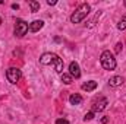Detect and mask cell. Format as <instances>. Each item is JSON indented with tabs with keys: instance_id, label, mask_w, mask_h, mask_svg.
<instances>
[{
	"instance_id": "1",
	"label": "cell",
	"mask_w": 126,
	"mask_h": 124,
	"mask_svg": "<svg viewBox=\"0 0 126 124\" xmlns=\"http://www.w3.org/2000/svg\"><path fill=\"white\" fill-rule=\"evenodd\" d=\"M90 12H91V6H90L88 3H82V4H79V6L75 9V12L72 13V16H70V22H72V24H79V22H82V21L88 16Z\"/></svg>"
},
{
	"instance_id": "2",
	"label": "cell",
	"mask_w": 126,
	"mask_h": 124,
	"mask_svg": "<svg viewBox=\"0 0 126 124\" xmlns=\"http://www.w3.org/2000/svg\"><path fill=\"white\" fill-rule=\"evenodd\" d=\"M100 62H101V66L106 70H114L116 69V64H117L114 56L110 51H103L101 56H100Z\"/></svg>"
},
{
	"instance_id": "3",
	"label": "cell",
	"mask_w": 126,
	"mask_h": 124,
	"mask_svg": "<svg viewBox=\"0 0 126 124\" xmlns=\"http://www.w3.org/2000/svg\"><path fill=\"white\" fill-rule=\"evenodd\" d=\"M6 77H7V80L10 83H18L21 80V77H22V72L18 67H10L6 72Z\"/></svg>"
},
{
	"instance_id": "4",
	"label": "cell",
	"mask_w": 126,
	"mask_h": 124,
	"mask_svg": "<svg viewBox=\"0 0 126 124\" xmlns=\"http://www.w3.org/2000/svg\"><path fill=\"white\" fill-rule=\"evenodd\" d=\"M30 29V26H28V24L25 22V21H22V19H16V22H15V35L18 37V38H22L27 32Z\"/></svg>"
},
{
	"instance_id": "5",
	"label": "cell",
	"mask_w": 126,
	"mask_h": 124,
	"mask_svg": "<svg viewBox=\"0 0 126 124\" xmlns=\"http://www.w3.org/2000/svg\"><path fill=\"white\" fill-rule=\"evenodd\" d=\"M106 107H107V99L104 98V96H100L98 99H95L94 102H93V105H91V111L93 112H101V111H104L106 110Z\"/></svg>"
},
{
	"instance_id": "6",
	"label": "cell",
	"mask_w": 126,
	"mask_h": 124,
	"mask_svg": "<svg viewBox=\"0 0 126 124\" xmlns=\"http://www.w3.org/2000/svg\"><path fill=\"white\" fill-rule=\"evenodd\" d=\"M57 59V54L54 53H44L40 59V63L44 64V66H48V64H54V60Z\"/></svg>"
},
{
	"instance_id": "7",
	"label": "cell",
	"mask_w": 126,
	"mask_h": 124,
	"mask_svg": "<svg viewBox=\"0 0 126 124\" xmlns=\"http://www.w3.org/2000/svg\"><path fill=\"white\" fill-rule=\"evenodd\" d=\"M69 74L75 79H79L81 77V69H79V64L76 62H72L69 64Z\"/></svg>"
},
{
	"instance_id": "8",
	"label": "cell",
	"mask_w": 126,
	"mask_h": 124,
	"mask_svg": "<svg viewBox=\"0 0 126 124\" xmlns=\"http://www.w3.org/2000/svg\"><path fill=\"white\" fill-rule=\"evenodd\" d=\"M43 26H44V22L40 21V19H37V21H34V22L30 24V31L31 32H38Z\"/></svg>"
},
{
	"instance_id": "9",
	"label": "cell",
	"mask_w": 126,
	"mask_h": 124,
	"mask_svg": "<svg viewBox=\"0 0 126 124\" xmlns=\"http://www.w3.org/2000/svg\"><path fill=\"white\" fill-rule=\"evenodd\" d=\"M123 77L122 76H113L110 80H109V85L110 86H113V88H117V86H120V85H123Z\"/></svg>"
},
{
	"instance_id": "10",
	"label": "cell",
	"mask_w": 126,
	"mask_h": 124,
	"mask_svg": "<svg viewBox=\"0 0 126 124\" xmlns=\"http://www.w3.org/2000/svg\"><path fill=\"white\" fill-rule=\"evenodd\" d=\"M69 102L72 105H79V104H82V96L79 93H73V95L69 96Z\"/></svg>"
},
{
	"instance_id": "11",
	"label": "cell",
	"mask_w": 126,
	"mask_h": 124,
	"mask_svg": "<svg viewBox=\"0 0 126 124\" xmlns=\"http://www.w3.org/2000/svg\"><path fill=\"white\" fill-rule=\"evenodd\" d=\"M82 89H84V91H87V92L94 91V89H97V82H95V80H90V82L84 83V85H82Z\"/></svg>"
},
{
	"instance_id": "12",
	"label": "cell",
	"mask_w": 126,
	"mask_h": 124,
	"mask_svg": "<svg viewBox=\"0 0 126 124\" xmlns=\"http://www.w3.org/2000/svg\"><path fill=\"white\" fill-rule=\"evenodd\" d=\"M53 66L56 67V72L62 74V73H63V60L59 57V56H57V59L54 60V64H53Z\"/></svg>"
},
{
	"instance_id": "13",
	"label": "cell",
	"mask_w": 126,
	"mask_h": 124,
	"mask_svg": "<svg viewBox=\"0 0 126 124\" xmlns=\"http://www.w3.org/2000/svg\"><path fill=\"white\" fill-rule=\"evenodd\" d=\"M60 79H62V82L64 85H70V83L73 82V77H72L69 73H62V74H60Z\"/></svg>"
},
{
	"instance_id": "14",
	"label": "cell",
	"mask_w": 126,
	"mask_h": 124,
	"mask_svg": "<svg viewBox=\"0 0 126 124\" xmlns=\"http://www.w3.org/2000/svg\"><path fill=\"white\" fill-rule=\"evenodd\" d=\"M28 4H30V7H31L32 13H35V12H38V10H40V3H38V1L30 0V1H28Z\"/></svg>"
},
{
	"instance_id": "15",
	"label": "cell",
	"mask_w": 126,
	"mask_h": 124,
	"mask_svg": "<svg viewBox=\"0 0 126 124\" xmlns=\"http://www.w3.org/2000/svg\"><path fill=\"white\" fill-rule=\"evenodd\" d=\"M117 28H119L120 31L126 29V15H123V16H122V19L119 21V24H117Z\"/></svg>"
},
{
	"instance_id": "16",
	"label": "cell",
	"mask_w": 126,
	"mask_h": 124,
	"mask_svg": "<svg viewBox=\"0 0 126 124\" xmlns=\"http://www.w3.org/2000/svg\"><path fill=\"white\" fill-rule=\"evenodd\" d=\"M93 118H94V112H93V111L88 112V114H85V117H84L85 121H90V120H93Z\"/></svg>"
},
{
	"instance_id": "17",
	"label": "cell",
	"mask_w": 126,
	"mask_h": 124,
	"mask_svg": "<svg viewBox=\"0 0 126 124\" xmlns=\"http://www.w3.org/2000/svg\"><path fill=\"white\" fill-rule=\"evenodd\" d=\"M122 48H123L122 42H117V44H116V48H114V51H116V53H120V51H122Z\"/></svg>"
},
{
	"instance_id": "18",
	"label": "cell",
	"mask_w": 126,
	"mask_h": 124,
	"mask_svg": "<svg viewBox=\"0 0 126 124\" xmlns=\"http://www.w3.org/2000/svg\"><path fill=\"white\" fill-rule=\"evenodd\" d=\"M56 124H69V121L64 118H59V120H56Z\"/></svg>"
},
{
	"instance_id": "19",
	"label": "cell",
	"mask_w": 126,
	"mask_h": 124,
	"mask_svg": "<svg viewBox=\"0 0 126 124\" xmlns=\"http://www.w3.org/2000/svg\"><path fill=\"white\" fill-rule=\"evenodd\" d=\"M47 4L48 6H53V4H56V0H47Z\"/></svg>"
},
{
	"instance_id": "20",
	"label": "cell",
	"mask_w": 126,
	"mask_h": 124,
	"mask_svg": "<svg viewBox=\"0 0 126 124\" xmlns=\"http://www.w3.org/2000/svg\"><path fill=\"white\" fill-rule=\"evenodd\" d=\"M101 121H103V124H107V121H109V118H107V117H104V118H103Z\"/></svg>"
},
{
	"instance_id": "21",
	"label": "cell",
	"mask_w": 126,
	"mask_h": 124,
	"mask_svg": "<svg viewBox=\"0 0 126 124\" xmlns=\"http://www.w3.org/2000/svg\"><path fill=\"white\" fill-rule=\"evenodd\" d=\"M0 25H1V18H0Z\"/></svg>"
},
{
	"instance_id": "22",
	"label": "cell",
	"mask_w": 126,
	"mask_h": 124,
	"mask_svg": "<svg viewBox=\"0 0 126 124\" xmlns=\"http://www.w3.org/2000/svg\"><path fill=\"white\" fill-rule=\"evenodd\" d=\"M125 6H126V1H125Z\"/></svg>"
}]
</instances>
